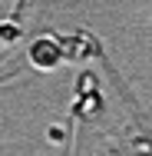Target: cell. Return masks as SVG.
Instances as JSON below:
<instances>
[{
	"label": "cell",
	"instance_id": "obj_1",
	"mask_svg": "<svg viewBox=\"0 0 152 156\" xmlns=\"http://www.w3.org/2000/svg\"><path fill=\"white\" fill-rule=\"evenodd\" d=\"M103 110V93H99V83L93 73H83V80L76 83V103H73V120L79 116H96Z\"/></svg>",
	"mask_w": 152,
	"mask_h": 156
},
{
	"label": "cell",
	"instance_id": "obj_2",
	"mask_svg": "<svg viewBox=\"0 0 152 156\" xmlns=\"http://www.w3.org/2000/svg\"><path fill=\"white\" fill-rule=\"evenodd\" d=\"M27 57L36 70H53L63 57V47H60V37H36L30 47H27Z\"/></svg>",
	"mask_w": 152,
	"mask_h": 156
},
{
	"label": "cell",
	"instance_id": "obj_3",
	"mask_svg": "<svg viewBox=\"0 0 152 156\" xmlns=\"http://www.w3.org/2000/svg\"><path fill=\"white\" fill-rule=\"evenodd\" d=\"M60 47H63V57L73 63H83L99 53V43L93 40L90 33H69V37H60Z\"/></svg>",
	"mask_w": 152,
	"mask_h": 156
},
{
	"label": "cell",
	"instance_id": "obj_4",
	"mask_svg": "<svg viewBox=\"0 0 152 156\" xmlns=\"http://www.w3.org/2000/svg\"><path fill=\"white\" fill-rule=\"evenodd\" d=\"M20 40V27L17 23H0V43H13Z\"/></svg>",
	"mask_w": 152,
	"mask_h": 156
}]
</instances>
